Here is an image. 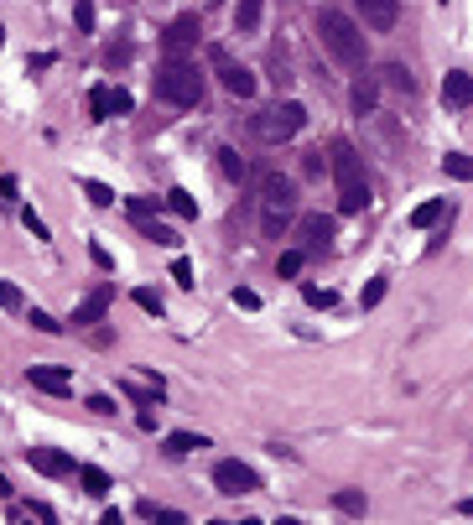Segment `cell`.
Returning <instances> with one entry per match:
<instances>
[{
	"instance_id": "6da1fadb",
	"label": "cell",
	"mask_w": 473,
	"mask_h": 525,
	"mask_svg": "<svg viewBox=\"0 0 473 525\" xmlns=\"http://www.w3.org/2000/svg\"><path fill=\"white\" fill-rule=\"evenodd\" d=\"M333 183H338V213H364L370 203V183H364V156L349 146V141H338L333 146Z\"/></svg>"
},
{
	"instance_id": "7a4b0ae2",
	"label": "cell",
	"mask_w": 473,
	"mask_h": 525,
	"mask_svg": "<svg viewBox=\"0 0 473 525\" xmlns=\"http://www.w3.org/2000/svg\"><path fill=\"white\" fill-rule=\"evenodd\" d=\"M317 32H323V47H328L344 68H364V58H370L364 32H359L344 11H323V16H317Z\"/></svg>"
},
{
	"instance_id": "3957f363",
	"label": "cell",
	"mask_w": 473,
	"mask_h": 525,
	"mask_svg": "<svg viewBox=\"0 0 473 525\" xmlns=\"http://www.w3.org/2000/svg\"><path fill=\"white\" fill-rule=\"evenodd\" d=\"M156 99H166V105H177V109H198V99H203V73H198V63L166 58L162 73H156Z\"/></svg>"
},
{
	"instance_id": "277c9868",
	"label": "cell",
	"mask_w": 473,
	"mask_h": 525,
	"mask_svg": "<svg viewBox=\"0 0 473 525\" xmlns=\"http://www.w3.org/2000/svg\"><path fill=\"white\" fill-rule=\"evenodd\" d=\"M260 203H266V239H281L291 219V203H297V192L281 172H260Z\"/></svg>"
},
{
	"instance_id": "5b68a950",
	"label": "cell",
	"mask_w": 473,
	"mask_h": 525,
	"mask_svg": "<svg viewBox=\"0 0 473 525\" xmlns=\"http://www.w3.org/2000/svg\"><path fill=\"white\" fill-rule=\"evenodd\" d=\"M302 126H307V109L297 105V99H281V105H270L266 115H255V136H260V141H270V146L291 141Z\"/></svg>"
},
{
	"instance_id": "8992f818",
	"label": "cell",
	"mask_w": 473,
	"mask_h": 525,
	"mask_svg": "<svg viewBox=\"0 0 473 525\" xmlns=\"http://www.w3.org/2000/svg\"><path fill=\"white\" fill-rule=\"evenodd\" d=\"M208 68L219 73V84H224L234 99H250V94H255V73H250L245 63H234V52H229V47H219V42L208 47Z\"/></svg>"
},
{
	"instance_id": "52a82bcc",
	"label": "cell",
	"mask_w": 473,
	"mask_h": 525,
	"mask_svg": "<svg viewBox=\"0 0 473 525\" xmlns=\"http://www.w3.org/2000/svg\"><path fill=\"white\" fill-rule=\"evenodd\" d=\"M213 483H219V494L240 500V494H255V489H260V473H255L250 463H240V458H224L219 468H213Z\"/></svg>"
},
{
	"instance_id": "ba28073f",
	"label": "cell",
	"mask_w": 473,
	"mask_h": 525,
	"mask_svg": "<svg viewBox=\"0 0 473 525\" xmlns=\"http://www.w3.org/2000/svg\"><path fill=\"white\" fill-rule=\"evenodd\" d=\"M198 32H203V26H198V16H177V22L166 26V37H162L166 58H183L187 47L198 42Z\"/></svg>"
},
{
	"instance_id": "9c48e42d",
	"label": "cell",
	"mask_w": 473,
	"mask_h": 525,
	"mask_svg": "<svg viewBox=\"0 0 473 525\" xmlns=\"http://www.w3.org/2000/svg\"><path fill=\"white\" fill-rule=\"evenodd\" d=\"M26 463L37 468L42 479H62V473H73V458H68L62 447H32V453H26Z\"/></svg>"
},
{
	"instance_id": "30bf717a",
	"label": "cell",
	"mask_w": 473,
	"mask_h": 525,
	"mask_svg": "<svg viewBox=\"0 0 473 525\" xmlns=\"http://www.w3.org/2000/svg\"><path fill=\"white\" fill-rule=\"evenodd\" d=\"M89 109H94V120H109V115H130V94H125V89L99 84L94 94H89Z\"/></svg>"
},
{
	"instance_id": "8fae6325",
	"label": "cell",
	"mask_w": 473,
	"mask_h": 525,
	"mask_svg": "<svg viewBox=\"0 0 473 525\" xmlns=\"http://www.w3.org/2000/svg\"><path fill=\"white\" fill-rule=\"evenodd\" d=\"M32 385H37V390H47V396H68V390H73V375H68V370H52V364H32Z\"/></svg>"
},
{
	"instance_id": "7c38bea8",
	"label": "cell",
	"mask_w": 473,
	"mask_h": 525,
	"mask_svg": "<svg viewBox=\"0 0 473 525\" xmlns=\"http://www.w3.org/2000/svg\"><path fill=\"white\" fill-rule=\"evenodd\" d=\"M109 296H115L109 286H99V292H89V296L79 302V307H73V317H68V323H79V328H89V323H99V317L109 313Z\"/></svg>"
},
{
	"instance_id": "4fadbf2b",
	"label": "cell",
	"mask_w": 473,
	"mask_h": 525,
	"mask_svg": "<svg viewBox=\"0 0 473 525\" xmlns=\"http://www.w3.org/2000/svg\"><path fill=\"white\" fill-rule=\"evenodd\" d=\"M359 11H364V22L374 32H391L395 16H401V0H359Z\"/></svg>"
},
{
	"instance_id": "5bb4252c",
	"label": "cell",
	"mask_w": 473,
	"mask_h": 525,
	"mask_svg": "<svg viewBox=\"0 0 473 525\" xmlns=\"http://www.w3.org/2000/svg\"><path fill=\"white\" fill-rule=\"evenodd\" d=\"M442 105H453V109L473 105V79L468 73H448V79H442Z\"/></svg>"
},
{
	"instance_id": "9a60e30c",
	"label": "cell",
	"mask_w": 473,
	"mask_h": 525,
	"mask_svg": "<svg viewBox=\"0 0 473 525\" xmlns=\"http://www.w3.org/2000/svg\"><path fill=\"white\" fill-rule=\"evenodd\" d=\"M297 234H302L307 245H328V239H333V219H328V213H307V219L297 224Z\"/></svg>"
},
{
	"instance_id": "2e32d148",
	"label": "cell",
	"mask_w": 473,
	"mask_h": 525,
	"mask_svg": "<svg viewBox=\"0 0 473 525\" xmlns=\"http://www.w3.org/2000/svg\"><path fill=\"white\" fill-rule=\"evenodd\" d=\"M374 99H380V79L364 73V79L354 84V115H374Z\"/></svg>"
},
{
	"instance_id": "e0dca14e",
	"label": "cell",
	"mask_w": 473,
	"mask_h": 525,
	"mask_svg": "<svg viewBox=\"0 0 473 525\" xmlns=\"http://www.w3.org/2000/svg\"><path fill=\"white\" fill-rule=\"evenodd\" d=\"M442 213H448V198H427L421 209H412V230H432Z\"/></svg>"
},
{
	"instance_id": "ac0fdd59",
	"label": "cell",
	"mask_w": 473,
	"mask_h": 525,
	"mask_svg": "<svg viewBox=\"0 0 473 525\" xmlns=\"http://www.w3.org/2000/svg\"><path fill=\"white\" fill-rule=\"evenodd\" d=\"M162 203H166L172 213H177V219H198V198H193L187 188H172V192L162 198Z\"/></svg>"
},
{
	"instance_id": "d6986e66",
	"label": "cell",
	"mask_w": 473,
	"mask_h": 525,
	"mask_svg": "<svg viewBox=\"0 0 473 525\" xmlns=\"http://www.w3.org/2000/svg\"><path fill=\"white\" fill-rule=\"evenodd\" d=\"M219 167H224L229 183H250V162L240 156V151H219Z\"/></svg>"
},
{
	"instance_id": "ffe728a7",
	"label": "cell",
	"mask_w": 473,
	"mask_h": 525,
	"mask_svg": "<svg viewBox=\"0 0 473 525\" xmlns=\"http://www.w3.org/2000/svg\"><path fill=\"white\" fill-rule=\"evenodd\" d=\"M442 172L458 177V183H473V156L468 151H453V156H442Z\"/></svg>"
},
{
	"instance_id": "44dd1931",
	"label": "cell",
	"mask_w": 473,
	"mask_h": 525,
	"mask_svg": "<svg viewBox=\"0 0 473 525\" xmlns=\"http://www.w3.org/2000/svg\"><path fill=\"white\" fill-rule=\"evenodd\" d=\"M260 26V0H240L234 5V32H255Z\"/></svg>"
},
{
	"instance_id": "7402d4cb",
	"label": "cell",
	"mask_w": 473,
	"mask_h": 525,
	"mask_svg": "<svg viewBox=\"0 0 473 525\" xmlns=\"http://www.w3.org/2000/svg\"><path fill=\"white\" fill-rule=\"evenodd\" d=\"M193 447H208V442L193 437V432H172V437H166V453H172V458H183V453H193Z\"/></svg>"
},
{
	"instance_id": "603a6c76",
	"label": "cell",
	"mask_w": 473,
	"mask_h": 525,
	"mask_svg": "<svg viewBox=\"0 0 473 525\" xmlns=\"http://www.w3.org/2000/svg\"><path fill=\"white\" fill-rule=\"evenodd\" d=\"M79 479H83L89 494H109V473H104V468H79Z\"/></svg>"
},
{
	"instance_id": "cb8c5ba5",
	"label": "cell",
	"mask_w": 473,
	"mask_h": 525,
	"mask_svg": "<svg viewBox=\"0 0 473 525\" xmlns=\"http://www.w3.org/2000/svg\"><path fill=\"white\" fill-rule=\"evenodd\" d=\"M136 224H141L146 239H156V245H177V234L166 230V224H156V219H136Z\"/></svg>"
},
{
	"instance_id": "d4e9b609",
	"label": "cell",
	"mask_w": 473,
	"mask_h": 525,
	"mask_svg": "<svg viewBox=\"0 0 473 525\" xmlns=\"http://www.w3.org/2000/svg\"><path fill=\"white\" fill-rule=\"evenodd\" d=\"M380 79H385V84H391V89H406V94H412V89H416V79H412V73H406V68H401V63L380 68Z\"/></svg>"
},
{
	"instance_id": "484cf974",
	"label": "cell",
	"mask_w": 473,
	"mask_h": 525,
	"mask_svg": "<svg viewBox=\"0 0 473 525\" xmlns=\"http://www.w3.org/2000/svg\"><path fill=\"white\" fill-rule=\"evenodd\" d=\"M125 209H130V219H156L162 198H125Z\"/></svg>"
},
{
	"instance_id": "4316f807",
	"label": "cell",
	"mask_w": 473,
	"mask_h": 525,
	"mask_svg": "<svg viewBox=\"0 0 473 525\" xmlns=\"http://www.w3.org/2000/svg\"><path fill=\"white\" fill-rule=\"evenodd\" d=\"M83 192H89V203H94V209H109V203H115V188H104V183H94V177L83 183Z\"/></svg>"
},
{
	"instance_id": "83f0119b",
	"label": "cell",
	"mask_w": 473,
	"mask_h": 525,
	"mask_svg": "<svg viewBox=\"0 0 473 525\" xmlns=\"http://www.w3.org/2000/svg\"><path fill=\"white\" fill-rule=\"evenodd\" d=\"M385 302V276H374L370 286H364V296H359V307H380Z\"/></svg>"
},
{
	"instance_id": "f1b7e54d",
	"label": "cell",
	"mask_w": 473,
	"mask_h": 525,
	"mask_svg": "<svg viewBox=\"0 0 473 525\" xmlns=\"http://www.w3.org/2000/svg\"><path fill=\"white\" fill-rule=\"evenodd\" d=\"M338 510H344V515H364V494H354V489H344V494H338Z\"/></svg>"
},
{
	"instance_id": "f546056e",
	"label": "cell",
	"mask_w": 473,
	"mask_h": 525,
	"mask_svg": "<svg viewBox=\"0 0 473 525\" xmlns=\"http://www.w3.org/2000/svg\"><path fill=\"white\" fill-rule=\"evenodd\" d=\"M136 307H141V313H156V317L166 313V302H162V296H156V292H146V286H141V292H136Z\"/></svg>"
},
{
	"instance_id": "4dcf8cb0",
	"label": "cell",
	"mask_w": 473,
	"mask_h": 525,
	"mask_svg": "<svg viewBox=\"0 0 473 525\" xmlns=\"http://www.w3.org/2000/svg\"><path fill=\"white\" fill-rule=\"evenodd\" d=\"M16 177H11V172H5V177H0V209H16Z\"/></svg>"
},
{
	"instance_id": "1f68e13d",
	"label": "cell",
	"mask_w": 473,
	"mask_h": 525,
	"mask_svg": "<svg viewBox=\"0 0 473 525\" xmlns=\"http://www.w3.org/2000/svg\"><path fill=\"white\" fill-rule=\"evenodd\" d=\"M0 307H5V313H16V307H21V292L5 281V276H0Z\"/></svg>"
},
{
	"instance_id": "d6a6232c",
	"label": "cell",
	"mask_w": 473,
	"mask_h": 525,
	"mask_svg": "<svg viewBox=\"0 0 473 525\" xmlns=\"http://www.w3.org/2000/svg\"><path fill=\"white\" fill-rule=\"evenodd\" d=\"M32 328H37V333H58L62 323H58V317H47L42 307H32Z\"/></svg>"
},
{
	"instance_id": "836d02e7",
	"label": "cell",
	"mask_w": 473,
	"mask_h": 525,
	"mask_svg": "<svg viewBox=\"0 0 473 525\" xmlns=\"http://www.w3.org/2000/svg\"><path fill=\"white\" fill-rule=\"evenodd\" d=\"M302 296H307V307H333V292H323V286H302Z\"/></svg>"
},
{
	"instance_id": "e575fe53",
	"label": "cell",
	"mask_w": 473,
	"mask_h": 525,
	"mask_svg": "<svg viewBox=\"0 0 473 525\" xmlns=\"http://www.w3.org/2000/svg\"><path fill=\"white\" fill-rule=\"evenodd\" d=\"M21 224L37 234V239H47V224H42V213H32V209H21Z\"/></svg>"
},
{
	"instance_id": "d590c367",
	"label": "cell",
	"mask_w": 473,
	"mask_h": 525,
	"mask_svg": "<svg viewBox=\"0 0 473 525\" xmlns=\"http://www.w3.org/2000/svg\"><path fill=\"white\" fill-rule=\"evenodd\" d=\"M276 271H281V276H297V271H302V250H287V255H281V266H276Z\"/></svg>"
},
{
	"instance_id": "8d00e7d4",
	"label": "cell",
	"mask_w": 473,
	"mask_h": 525,
	"mask_svg": "<svg viewBox=\"0 0 473 525\" xmlns=\"http://www.w3.org/2000/svg\"><path fill=\"white\" fill-rule=\"evenodd\" d=\"M234 307H245V313H255V307H260V296L250 292V286H240V292H234Z\"/></svg>"
},
{
	"instance_id": "74e56055",
	"label": "cell",
	"mask_w": 473,
	"mask_h": 525,
	"mask_svg": "<svg viewBox=\"0 0 473 525\" xmlns=\"http://www.w3.org/2000/svg\"><path fill=\"white\" fill-rule=\"evenodd\" d=\"M73 16H79V26L89 32V26H94V5H89V0H79V5H73Z\"/></svg>"
},
{
	"instance_id": "f35d334b",
	"label": "cell",
	"mask_w": 473,
	"mask_h": 525,
	"mask_svg": "<svg viewBox=\"0 0 473 525\" xmlns=\"http://www.w3.org/2000/svg\"><path fill=\"white\" fill-rule=\"evenodd\" d=\"M172 276H177V281H183V286H193V266H187L183 255H177V260H172Z\"/></svg>"
},
{
	"instance_id": "ab89813d",
	"label": "cell",
	"mask_w": 473,
	"mask_h": 525,
	"mask_svg": "<svg viewBox=\"0 0 473 525\" xmlns=\"http://www.w3.org/2000/svg\"><path fill=\"white\" fill-rule=\"evenodd\" d=\"M89 411H94V417H109V411H115V400H109V396H94V400H89Z\"/></svg>"
},
{
	"instance_id": "60d3db41",
	"label": "cell",
	"mask_w": 473,
	"mask_h": 525,
	"mask_svg": "<svg viewBox=\"0 0 473 525\" xmlns=\"http://www.w3.org/2000/svg\"><path fill=\"white\" fill-rule=\"evenodd\" d=\"M0 494H11V483H5V479H0Z\"/></svg>"
},
{
	"instance_id": "b9f144b4",
	"label": "cell",
	"mask_w": 473,
	"mask_h": 525,
	"mask_svg": "<svg viewBox=\"0 0 473 525\" xmlns=\"http://www.w3.org/2000/svg\"><path fill=\"white\" fill-rule=\"evenodd\" d=\"M0 47H5V26H0Z\"/></svg>"
}]
</instances>
